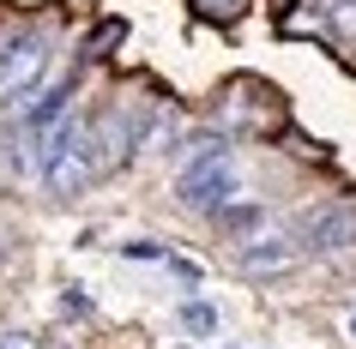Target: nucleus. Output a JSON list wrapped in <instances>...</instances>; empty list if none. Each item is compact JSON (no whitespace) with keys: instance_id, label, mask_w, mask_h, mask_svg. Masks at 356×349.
Returning a JSON list of instances; mask_svg holds the SVG:
<instances>
[{"instance_id":"obj_1","label":"nucleus","mask_w":356,"mask_h":349,"mask_svg":"<svg viewBox=\"0 0 356 349\" xmlns=\"http://www.w3.org/2000/svg\"><path fill=\"white\" fill-rule=\"evenodd\" d=\"M49 42L42 37H6L0 42V114L6 121H19L31 103H37V91L49 85Z\"/></svg>"},{"instance_id":"obj_5","label":"nucleus","mask_w":356,"mask_h":349,"mask_svg":"<svg viewBox=\"0 0 356 349\" xmlns=\"http://www.w3.org/2000/svg\"><path fill=\"white\" fill-rule=\"evenodd\" d=\"M218 223H224L229 241H254V235L266 229V211H260V205H242V199H236V205H224V211H218Z\"/></svg>"},{"instance_id":"obj_3","label":"nucleus","mask_w":356,"mask_h":349,"mask_svg":"<svg viewBox=\"0 0 356 349\" xmlns=\"http://www.w3.org/2000/svg\"><path fill=\"white\" fill-rule=\"evenodd\" d=\"M302 259H332V253H350L356 247V199H326V205H308L296 223H290Z\"/></svg>"},{"instance_id":"obj_8","label":"nucleus","mask_w":356,"mask_h":349,"mask_svg":"<svg viewBox=\"0 0 356 349\" xmlns=\"http://www.w3.org/2000/svg\"><path fill=\"white\" fill-rule=\"evenodd\" d=\"M121 259H163L157 241H121Z\"/></svg>"},{"instance_id":"obj_9","label":"nucleus","mask_w":356,"mask_h":349,"mask_svg":"<svg viewBox=\"0 0 356 349\" xmlns=\"http://www.w3.org/2000/svg\"><path fill=\"white\" fill-rule=\"evenodd\" d=\"M200 12H206V19H236L242 0H200Z\"/></svg>"},{"instance_id":"obj_11","label":"nucleus","mask_w":356,"mask_h":349,"mask_svg":"<svg viewBox=\"0 0 356 349\" xmlns=\"http://www.w3.org/2000/svg\"><path fill=\"white\" fill-rule=\"evenodd\" d=\"M350 343H356V313H350Z\"/></svg>"},{"instance_id":"obj_2","label":"nucleus","mask_w":356,"mask_h":349,"mask_svg":"<svg viewBox=\"0 0 356 349\" xmlns=\"http://www.w3.org/2000/svg\"><path fill=\"white\" fill-rule=\"evenodd\" d=\"M236 199H242V169H236V157H206V163L175 169V205L193 211V217H218Z\"/></svg>"},{"instance_id":"obj_4","label":"nucleus","mask_w":356,"mask_h":349,"mask_svg":"<svg viewBox=\"0 0 356 349\" xmlns=\"http://www.w3.org/2000/svg\"><path fill=\"white\" fill-rule=\"evenodd\" d=\"M296 259H302V247H296V235H290V229H260L254 241H242L236 265H242L248 277H272V271H290Z\"/></svg>"},{"instance_id":"obj_7","label":"nucleus","mask_w":356,"mask_h":349,"mask_svg":"<svg viewBox=\"0 0 356 349\" xmlns=\"http://www.w3.org/2000/svg\"><path fill=\"white\" fill-rule=\"evenodd\" d=\"M163 265H169V271H175V277H181L188 289H200V277H206V271H200V265H193V259H181V253H163Z\"/></svg>"},{"instance_id":"obj_10","label":"nucleus","mask_w":356,"mask_h":349,"mask_svg":"<svg viewBox=\"0 0 356 349\" xmlns=\"http://www.w3.org/2000/svg\"><path fill=\"white\" fill-rule=\"evenodd\" d=\"M0 349H37V337H24V331H0Z\"/></svg>"},{"instance_id":"obj_6","label":"nucleus","mask_w":356,"mask_h":349,"mask_svg":"<svg viewBox=\"0 0 356 349\" xmlns=\"http://www.w3.org/2000/svg\"><path fill=\"white\" fill-rule=\"evenodd\" d=\"M175 319H181V331H193V337H211V331H218V307H211V301H181Z\"/></svg>"}]
</instances>
